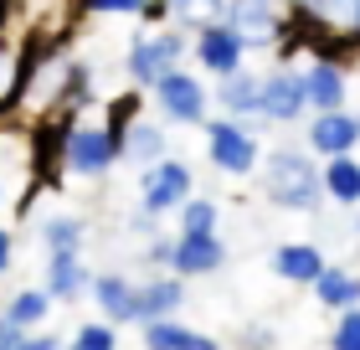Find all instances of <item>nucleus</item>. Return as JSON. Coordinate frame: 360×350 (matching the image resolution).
I'll return each mask as SVG.
<instances>
[{
    "instance_id": "c9c22d12",
    "label": "nucleus",
    "mask_w": 360,
    "mask_h": 350,
    "mask_svg": "<svg viewBox=\"0 0 360 350\" xmlns=\"http://www.w3.org/2000/svg\"><path fill=\"white\" fill-rule=\"evenodd\" d=\"M129 232H134V237H139V242H144V237H155V232H160V216L139 206L134 216H129Z\"/></svg>"
},
{
    "instance_id": "ddd939ff",
    "label": "nucleus",
    "mask_w": 360,
    "mask_h": 350,
    "mask_svg": "<svg viewBox=\"0 0 360 350\" xmlns=\"http://www.w3.org/2000/svg\"><path fill=\"white\" fill-rule=\"evenodd\" d=\"M299 77H304V104H309V113H335V108H345V93H350L345 62H319V57H309V68H299Z\"/></svg>"
},
{
    "instance_id": "72a5a7b5",
    "label": "nucleus",
    "mask_w": 360,
    "mask_h": 350,
    "mask_svg": "<svg viewBox=\"0 0 360 350\" xmlns=\"http://www.w3.org/2000/svg\"><path fill=\"white\" fill-rule=\"evenodd\" d=\"M62 345H68V340H62L57 330H31V335H21L15 350H62Z\"/></svg>"
},
{
    "instance_id": "6e6552de",
    "label": "nucleus",
    "mask_w": 360,
    "mask_h": 350,
    "mask_svg": "<svg viewBox=\"0 0 360 350\" xmlns=\"http://www.w3.org/2000/svg\"><path fill=\"white\" fill-rule=\"evenodd\" d=\"M257 119L273 124V129H288V124H304L309 119L304 77H299L293 62H278L273 73H263V88H257Z\"/></svg>"
},
{
    "instance_id": "0eeeda50",
    "label": "nucleus",
    "mask_w": 360,
    "mask_h": 350,
    "mask_svg": "<svg viewBox=\"0 0 360 350\" xmlns=\"http://www.w3.org/2000/svg\"><path fill=\"white\" fill-rule=\"evenodd\" d=\"M191 196H195V170H191L186 160L165 155V160H155V165H144V170H139V206L155 211L160 222L175 216Z\"/></svg>"
},
{
    "instance_id": "2eb2a0df",
    "label": "nucleus",
    "mask_w": 360,
    "mask_h": 350,
    "mask_svg": "<svg viewBox=\"0 0 360 350\" xmlns=\"http://www.w3.org/2000/svg\"><path fill=\"white\" fill-rule=\"evenodd\" d=\"M170 155V129L150 119V113H139L134 124L124 129V139H119V165H134V170H144V165H155V160H165Z\"/></svg>"
},
{
    "instance_id": "ea45409f",
    "label": "nucleus",
    "mask_w": 360,
    "mask_h": 350,
    "mask_svg": "<svg viewBox=\"0 0 360 350\" xmlns=\"http://www.w3.org/2000/svg\"><path fill=\"white\" fill-rule=\"evenodd\" d=\"M355 232H360V211H355Z\"/></svg>"
},
{
    "instance_id": "dca6fc26",
    "label": "nucleus",
    "mask_w": 360,
    "mask_h": 350,
    "mask_svg": "<svg viewBox=\"0 0 360 350\" xmlns=\"http://www.w3.org/2000/svg\"><path fill=\"white\" fill-rule=\"evenodd\" d=\"M88 278H93V268L83 263V253H52L46 273H41V289L52 304H77V299H88Z\"/></svg>"
},
{
    "instance_id": "b1692460",
    "label": "nucleus",
    "mask_w": 360,
    "mask_h": 350,
    "mask_svg": "<svg viewBox=\"0 0 360 350\" xmlns=\"http://www.w3.org/2000/svg\"><path fill=\"white\" fill-rule=\"evenodd\" d=\"M93 98H98V88H93V68H88V62H68V77H62V98H57V113L77 119V113H83Z\"/></svg>"
},
{
    "instance_id": "2f4dec72",
    "label": "nucleus",
    "mask_w": 360,
    "mask_h": 350,
    "mask_svg": "<svg viewBox=\"0 0 360 350\" xmlns=\"http://www.w3.org/2000/svg\"><path fill=\"white\" fill-rule=\"evenodd\" d=\"M273 345H278V340H273L268 325H242L237 340H232V350H273Z\"/></svg>"
},
{
    "instance_id": "58836bf2",
    "label": "nucleus",
    "mask_w": 360,
    "mask_h": 350,
    "mask_svg": "<svg viewBox=\"0 0 360 350\" xmlns=\"http://www.w3.org/2000/svg\"><path fill=\"white\" fill-rule=\"evenodd\" d=\"M11 201V180H6V170H0V206Z\"/></svg>"
},
{
    "instance_id": "a878e982",
    "label": "nucleus",
    "mask_w": 360,
    "mask_h": 350,
    "mask_svg": "<svg viewBox=\"0 0 360 350\" xmlns=\"http://www.w3.org/2000/svg\"><path fill=\"white\" fill-rule=\"evenodd\" d=\"M139 113H144V93L139 88H124V93H113L108 104H103V119H98V124H103L113 139H124V129L134 124Z\"/></svg>"
},
{
    "instance_id": "473e14b6",
    "label": "nucleus",
    "mask_w": 360,
    "mask_h": 350,
    "mask_svg": "<svg viewBox=\"0 0 360 350\" xmlns=\"http://www.w3.org/2000/svg\"><path fill=\"white\" fill-rule=\"evenodd\" d=\"M88 15H139L144 0H77Z\"/></svg>"
},
{
    "instance_id": "4468645a",
    "label": "nucleus",
    "mask_w": 360,
    "mask_h": 350,
    "mask_svg": "<svg viewBox=\"0 0 360 350\" xmlns=\"http://www.w3.org/2000/svg\"><path fill=\"white\" fill-rule=\"evenodd\" d=\"M134 304H139V325H150V320H180V309H186V278H175V273H144L139 289H134Z\"/></svg>"
},
{
    "instance_id": "c756f323",
    "label": "nucleus",
    "mask_w": 360,
    "mask_h": 350,
    "mask_svg": "<svg viewBox=\"0 0 360 350\" xmlns=\"http://www.w3.org/2000/svg\"><path fill=\"white\" fill-rule=\"evenodd\" d=\"M330 350H360V304L345 309L330 330Z\"/></svg>"
},
{
    "instance_id": "7c9ffc66",
    "label": "nucleus",
    "mask_w": 360,
    "mask_h": 350,
    "mask_svg": "<svg viewBox=\"0 0 360 350\" xmlns=\"http://www.w3.org/2000/svg\"><path fill=\"white\" fill-rule=\"evenodd\" d=\"M175 26H195L201 15H211V0H165Z\"/></svg>"
},
{
    "instance_id": "a211bd4d",
    "label": "nucleus",
    "mask_w": 360,
    "mask_h": 350,
    "mask_svg": "<svg viewBox=\"0 0 360 350\" xmlns=\"http://www.w3.org/2000/svg\"><path fill=\"white\" fill-rule=\"evenodd\" d=\"M268 268L283 283H293V289H309V283L324 273V253H319V242H278Z\"/></svg>"
},
{
    "instance_id": "9b49d317",
    "label": "nucleus",
    "mask_w": 360,
    "mask_h": 350,
    "mask_svg": "<svg viewBox=\"0 0 360 350\" xmlns=\"http://www.w3.org/2000/svg\"><path fill=\"white\" fill-rule=\"evenodd\" d=\"M360 144V113L355 108H335V113H314L304 119V149L319 160H335V155H355Z\"/></svg>"
},
{
    "instance_id": "412c9836",
    "label": "nucleus",
    "mask_w": 360,
    "mask_h": 350,
    "mask_svg": "<svg viewBox=\"0 0 360 350\" xmlns=\"http://www.w3.org/2000/svg\"><path fill=\"white\" fill-rule=\"evenodd\" d=\"M319 186H324V201L360 211V160H355V155L324 160V165H319Z\"/></svg>"
},
{
    "instance_id": "423d86ee",
    "label": "nucleus",
    "mask_w": 360,
    "mask_h": 350,
    "mask_svg": "<svg viewBox=\"0 0 360 350\" xmlns=\"http://www.w3.org/2000/svg\"><path fill=\"white\" fill-rule=\"evenodd\" d=\"M191 31V57H195V73L201 77H232L248 68V37L237 26L217 21V15H201Z\"/></svg>"
},
{
    "instance_id": "cd10ccee",
    "label": "nucleus",
    "mask_w": 360,
    "mask_h": 350,
    "mask_svg": "<svg viewBox=\"0 0 360 350\" xmlns=\"http://www.w3.org/2000/svg\"><path fill=\"white\" fill-rule=\"evenodd\" d=\"M62 350H119V330L113 325H103V320H83L68 335V345Z\"/></svg>"
},
{
    "instance_id": "bb28decb",
    "label": "nucleus",
    "mask_w": 360,
    "mask_h": 350,
    "mask_svg": "<svg viewBox=\"0 0 360 350\" xmlns=\"http://www.w3.org/2000/svg\"><path fill=\"white\" fill-rule=\"evenodd\" d=\"M195 335V325H180V320H150L139 325V350H186Z\"/></svg>"
},
{
    "instance_id": "20e7f679",
    "label": "nucleus",
    "mask_w": 360,
    "mask_h": 350,
    "mask_svg": "<svg viewBox=\"0 0 360 350\" xmlns=\"http://www.w3.org/2000/svg\"><path fill=\"white\" fill-rule=\"evenodd\" d=\"M263 119H206L201 135H206V160L211 170L226 175V180H248L257 175V160H263V144H257V135H263Z\"/></svg>"
},
{
    "instance_id": "1a4fd4ad",
    "label": "nucleus",
    "mask_w": 360,
    "mask_h": 350,
    "mask_svg": "<svg viewBox=\"0 0 360 350\" xmlns=\"http://www.w3.org/2000/svg\"><path fill=\"white\" fill-rule=\"evenodd\" d=\"M211 15L226 21V26H237L242 37H248V52L273 46L278 42V21H283L278 0H211Z\"/></svg>"
},
{
    "instance_id": "39448f33",
    "label": "nucleus",
    "mask_w": 360,
    "mask_h": 350,
    "mask_svg": "<svg viewBox=\"0 0 360 350\" xmlns=\"http://www.w3.org/2000/svg\"><path fill=\"white\" fill-rule=\"evenodd\" d=\"M150 98L165 129H201L211 119V82L195 77V68H170L165 77H155Z\"/></svg>"
},
{
    "instance_id": "f8f14e48",
    "label": "nucleus",
    "mask_w": 360,
    "mask_h": 350,
    "mask_svg": "<svg viewBox=\"0 0 360 350\" xmlns=\"http://www.w3.org/2000/svg\"><path fill=\"white\" fill-rule=\"evenodd\" d=\"M226 268V242L221 232H195V237H186V232H175V258H170V273L175 278H211Z\"/></svg>"
},
{
    "instance_id": "7ed1b4c3",
    "label": "nucleus",
    "mask_w": 360,
    "mask_h": 350,
    "mask_svg": "<svg viewBox=\"0 0 360 350\" xmlns=\"http://www.w3.org/2000/svg\"><path fill=\"white\" fill-rule=\"evenodd\" d=\"M191 62V31L186 26H155V31H139V37H129L124 46V77L129 88L150 93L155 77H165L170 68H186Z\"/></svg>"
},
{
    "instance_id": "393cba45",
    "label": "nucleus",
    "mask_w": 360,
    "mask_h": 350,
    "mask_svg": "<svg viewBox=\"0 0 360 350\" xmlns=\"http://www.w3.org/2000/svg\"><path fill=\"white\" fill-rule=\"evenodd\" d=\"M217 227H221L217 196H201V191H195L191 201L175 211V232H186V237H195V232H217Z\"/></svg>"
},
{
    "instance_id": "5701e85b",
    "label": "nucleus",
    "mask_w": 360,
    "mask_h": 350,
    "mask_svg": "<svg viewBox=\"0 0 360 350\" xmlns=\"http://www.w3.org/2000/svg\"><path fill=\"white\" fill-rule=\"evenodd\" d=\"M21 82H26V42L0 37V113L21 104Z\"/></svg>"
},
{
    "instance_id": "6ab92c4d",
    "label": "nucleus",
    "mask_w": 360,
    "mask_h": 350,
    "mask_svg": "<svg viewBox=\"0 0 360 350\" xmlns=\"http://www.w3.org/2000/svg\"><path fill=\"white\" fill-rule=\"evenodd\" d=\"M52 299H46V289L41 283H21V289H15L6 304H0V325H11V330H46L52 325Z\"/></svg>"
},
{
    "instance_id": "f3484780",
    "label": "nucleus",
    "mask_w": 360,
    "mask_h": 350,
    "mask_svg": "<svg viewBox=\"0 0 360 350\" xmlns=\"http://www.w3.org/2000/svg\"><path fill=\"white\" fill-rule=\"evenodd\" d=\"M257 88H263V73H252V68L217 77L211 82V108L221 119H257Z\"/></svg>"
},
{
    "instance_id": "e433bc0d",
    "label": "nucleus",
    "mask_w": 360,
    "mask_h": 350,
    "mask_svg": "<svg viewBox=\"0 0 360 350\" xmlns=\"http://www.w3.org/2000/svg\"><path fill=\"white\" fill-rule=\"evenodd\" d=\"M11 268H15V232L0 227V278H6Z\"/></svg>"
},
{
    "instance_id": "aec40b11",
    "label": "nucleus",
    "mask_w": 360,
    "mask_h": 350,
    "mask_svg": "<svg viewBox=\"0 0 360 350\" xmlns=\"http://www.w3.org/2000/svg\"><path fill=\"white\" fill-rule=\"evenodd\" d=\"M37 237L46 247V258H52V253H83V247H88V222L77 211H46L37 222Z\"/></svg>"
},
{
    "instance_id": "c85d7f7f",
    "label": "nucleus",
    "mask_w": 360,
    "mask_h": 350,
    "mask_svg": "<svg viewBox=\"0 0 360 350\" xmlns=\"http://www.w3.org/2000/svg\"><path fill=\"white\" fill-rule=\"evenodd\" d=\"M170 258H175V232H155V237L139 242L144 273H170Z\"/></svg>"
},
{
    "instance_id": "4c0bfd02",
    "label": "nucleus",
    "mask_w": 360,
    "mask_h": 350,
    "mask_svg": "<svg viewBox=\"0 0 360 350\" xmlns=\"http://www.w3.org/2000/svg\"><path fill=\"white\" fill-rule=\"evenodd\" d=\"M21 335H26V330H11V325H0V350H15V345H21Z\"/></svg>"
},
{
    "instance_id": "f03ea898",
    "label": "nucleus",
    "mask_w": 360,
    "mask_h": 350,
    "mask_svg": "<svg viewBox=\"0 0 360 350\" xmlns=\"http://www.w3.org/2000/svg\"><path fill=\"white\" fill-rule=\"evenodd\" d=\"M57 165L62 175L72 180H103L113 165H119V139L108 135L98 119H68L57 113Z\"/></svg>"
},
{
    "instance_id": "f704fd0d",
    "label": "nucleus",
    "mask_w": 360,
    "mask_h": 350,
    "mask_svg": "<svg viewBox=\"0 0 360 350\" xmlns=\"http://www.w3.org/2000/svg\"><path fill=\"white\" fill-rule=\"evenodd\" d=\"M134 21H144V26H170V6H165V0H144V11L134 15Z\"/></svg>"
},
{
    "instance_id": "4be33fe9",
    "label": "nucleus",
    "mask_w": 360,
    "mask_h": 350,
    "mask_svg": "<svg viewBox=\"0 0 360 350\" xmlns=\"http://www.w3.org/2000/svg\"><path fill=\"white\" fill-rule=\"evenodd\" d=\"M309 289H314V299H319L324 309H335V314H345V309L360 304V273L335 268V263H324V273L309 283Z\"/></svg>"
},
{
    "instance_id": "9d476101",
    "label": "nucleus",
    "mask_w": 360,
    "mask_h": 350,
    "mask_svg": "<svg viewBox=\"0 0 360 350\" xmlns=\"http://www.w3.org/2000/svg\"><path fill=\"white\" fill-rule=\"evenodd\" d=\"M134 289H139V278H129V273H119V268L93 273V278H88V299H93V309H98V320H103V325H113V330L139 325Z\"/></svg>"
},
{
    "instance_id": "f257e3e1",
    "label": "nucleus",
    "mask_w": 360,
    "mask_h": 350,
    "mask_svg": "<svg viewBox=\"0 0 360 350\" xmlns=\"http://www.w3.org/2000/svg\"><path fill=\"white\" fill-rule=\"evenodd\" d=\"M257 186L263 201L278 211H319L324 206V186H319V165L304 144H273L257 160Z\"/></svg>"
}]
</instances>
